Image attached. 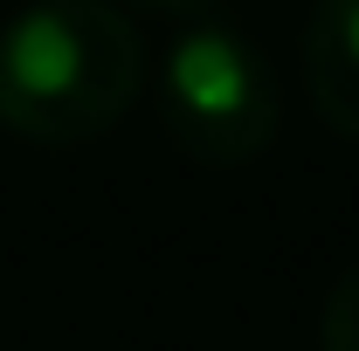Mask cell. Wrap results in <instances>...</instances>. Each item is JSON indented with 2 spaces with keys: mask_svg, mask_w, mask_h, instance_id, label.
I'll list each match as a JSON object with an SVG mask.
<instances>
[{
  "mask_svg": "<svg viewBox=\"0 0 359 351\" xmlns=\"http://www.w3.org/2000/svg\"><path fill=\"white\" fill-rule=\"evenodd\" d=\"M318 351H359V262L325 289V310H318Z\"/></svg>",
  "mask_w": 359,
  "mask_h": 351,
  "instance_id": "4",
  "label": "cell"
},
{
  "mask_svg": "<svg viewBox=\"0 0 359 351\" xmlns=\"http://www.w3.org/2000/svg\"><path fill=\"white\" fill-rule=\"evenodd\" d=\"M145 42L118 0H28L0 28V124L28 145H90L132 110Z\"/></svg>",
  "mask_w": 359,
  "mask_h": 351,
  "instance_id": "1",
  "label": "cell"
},
{
  "mask_svg": "<svg viewBox=\"0 0 359 351\" xmlns=\"http://www.w3.org/2000/svg\"><path fill=\"white\" fill-rule=\"evenodd\" d=\"M159 117H166V138L194 166L235 173L276 145L283 89H276L269 55L242 28L194 14L159 62Z\"/></svg>",
  "mask_w": 359,
  "mask_h": 351,
  "instance_id": "2",
  "label": "cell"
},
{
  "mask_svg": "<svg viewBox=\"0 0 359 351\" xmlns=\"http://www.w3.org/2000/svg\"><path fill=\"white\" fill-rule=\"evenodd\" d=\"M304 89L339 138H359V0H318L304 28Z\"/></svg>",
  "mask_w": 359,
  "mask_h": 351,
  "instance_id": "3",
  "label": "cell"
},
{
  "mask_svg": "<svg viewBox=\"0 0 359 351\" xmlns=\"http://www.w3.org/2000/svg\"><path fill=\"white\" fill-rule=\"evenodd\" d=\"M138 7H159V14H201L208 0H138Z\"/></svg>",
  "mask_w": 359,
  "mask_h": 351,
  "instance_id": "5",
  "label": "cell"
}]
</instances>
